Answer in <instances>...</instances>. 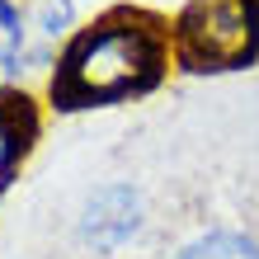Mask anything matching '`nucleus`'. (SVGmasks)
<instances>
[{
    "instance_id": "0eeeda50",
    "label": "nucleus",
    "mask_w": 259,
    "mask_h": 259,
    "mask_svg": "<svg viewBox=\"0 0 259 259\" xmlns=\"http://www.w3.org/2000/svg\"><path fill=\"white\" fill-rule=\"evenodd\" d=\"M28 24L42 38H71V0H33Z\"/></svg>"
},
{
    "instance_id": "20e7f679",
    "label": "nucleus",
    "mask_w": 259,
    "mask_h": 259,
    "mask_svg": "<svg viewBox=\"0 0 259 259\" xmlns=\"http://www.w3.org/2000/svg\"><path fill=\"white\" fill-rule=\"evenodd\" d=\"M137 226H142V198H137V189H132V184H104V189L85 203L80 236H85L90 250L109 254V250L123 245Z\"/></svg>"
},
{
    "instance_id": "423d86ee",
    "label": "nucleus",
    "mask_w": 259,
    "mask_h": 259,
    "mask_svg": "<svg viewBox=\"0 0 259 259\" xmlns=\"http://www.w3.org/2000/svg\"><path fill=\"white\" fill-rule=\"evenodd\" d=\"M24 33H28V14L19 10V0H0V80L19 66Z\"/></svg>"
},
{
    "instance_id": "7ed1b4c3",
    "label": "nucleus",
    "mask_w": 259,
    "mask_h": 259,
    "mask_svg": "<svg viewBox=\"0 0 259 259\" xmlns=\"http://www.w3.org/2000/svg\"><path fill=\"white\" fill-rule=\"evenodd\" d=\"M42 137V104L19 85H0V203Z\"/></svg>"
},
{
    "instance_id": "f03ea898",
    "label": "nucleus",
    "mask_w": 259,
    "mask_h": 259,
    "mask_svg": "<svg viewBox=\"0 0 259 259\" xmlns=\"http://www.w3.org/2000/svg\"><path fill=\"white\" fill-rule=\"evenodd\" d=\"M170 48L184 75L259 66V0H184L170 19Z\"/></svg>"
},
{
    "instance_id": "39448f33",
    "label": "nucleus",
    "mask_w": 259,
    "mask_h": 259,
    "mask_svg": "<svg viewBox=\"0 0 259 259\" xmlns=\"http://www.w3.org/2000/svg\"><path fill=\"white\" fill-rule=\"evenodd\" d=\"M179 259H259V240L222 226V231H203L198 240H189L179 250Z\"/></svg>"
},
{
    "instance_id": "f257e3e1",
    "label": "nucleus",
    "mask_w": 259,
    "mask_h": 259,
    "mask_svg": "<svg viewBox=\"0 0 259 259\" xmlns=\"http://www.w3.org/2000/svg\"><path fill=\"white\" fill-rule=\"evenodd\" d=\"M170 66V14L137 0H118L80 28H71L48 71V109L90 113L146 99L165 85Z\"/></svg>"
}]
</instances>
